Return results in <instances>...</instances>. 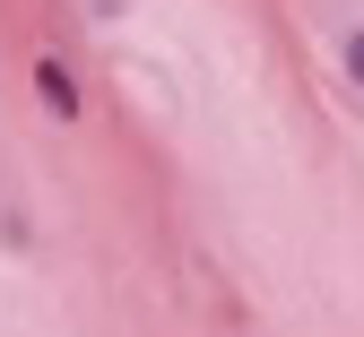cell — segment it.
I'll return each mask as SVG.
<instances>
[{"label":"cell","mask_w":364,"mask_h":337,"mask_svg":"<svg viewBox=\"0 0 364 337\" xmlns=\"http://www.w3.org/2000/svg\"><path fill=\"white\" fill-rule=\"evenodd\" d=\"M35 95H43V113H53V121H87V87L70 78L61 53H43V61H35Z\"/></svg>","instance_id":"obj_1"},{"label":"cell","mask_w":364,"mask_h":337,"mask_svg":"<svg viewBox=\"0 0 364 337\" xmlns=\"http://www.w3.org/2000/svg\"><path fill=\"white\" fill-rule=\"evenodd\" d=\"M347 78H364V26L347 35Z\"/></svg>","instance_id":"obj_2"}]
</instances>
